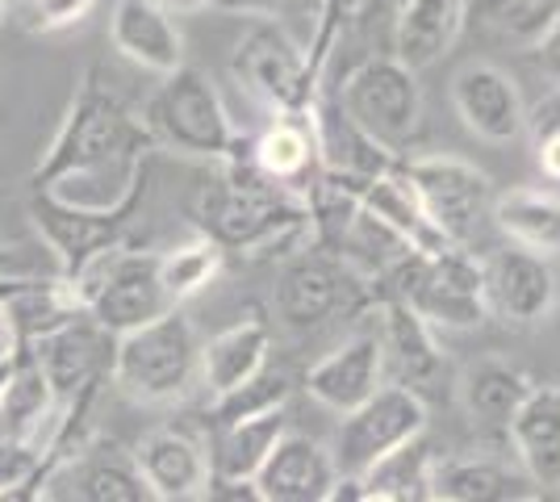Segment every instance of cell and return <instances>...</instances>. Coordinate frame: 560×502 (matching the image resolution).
Segmentation results:
<instances>
[{"instance_id": "1", "label": "cell", "mask_w": 560, "mask_h": 502, "mask_svg": "<svg viewBox=\"0 0 560 502\" xmlns=\"http://www.w3.org/2000/svg\"><path fill=\"white\" fill-rule=\"evenodd\" d=\"M151 151L147 121L117 96L105 68L89 63L30 185L89 210H117L142 197Z\"/></svg>"}, {"instance_id": "2", "label": "cell", "mask_w": 560, "mask_h": 502, "mask_svg": "<svg viewBox=\"0 0 560 502\" xmlns=\"http://www.w3.org/2000/svg\"><path fill=\"white\" fill-rule=\"evenodd\" d=\"M218 164V176L197 189L192 218L201 235L222 243V252L234 247L247 256H280L314 231L305 197H293V189L264 176L252 155L234 151Z\"/></svg>"}, {"instance_id": "3", "label": "cell", "mask_w": 560, "mask_h": 502, "mask_svg": "<svg viewBox=\"0 0 560 502\" xmlns=\"http://www.w3.org/2000/svg\"><path fill=\"white\" fill-rule=\"evenodd\" d=\"M109 377L130 402L142 407H164L185 398L201 377V343L185 311L172 306L135 331L117 335Z\"/></svg>"}, {"instance_id": "4", "label": "cell", "mask_w": 560, "mask_h": 502, "mask_svg": "<svg viewBox=\"0 0 560 502\" xmlns=\"http://www.w3.org/2000/svg\"><path fill=\"white\" fill-rule=\"evenodd\" d=\"M381 281L389 285V297L419 311L431 327L465 331V327L486 323L490 314L486 272L456 243L440 252H406L394 268L381 272Z\"/></svg>"}, {"instance_id": "5", "label": "cell", "mask_w": 560, "mask_h": 502, "mask_svg": "<svg viewBox=\"0 0 560 502\" xmlns=\"http://www.w3.org/2000/svg\"><path fill=\"white\" fill-rule=\"evenodd\" d=\"M71 289H75L80 306L114 335L135 331L142 323L172 311V297L160 281V256L139 252L130 240L96 252L93 260L71 277Z\"/></svg>"}, {"instance_id": "6", "label": "cell", "mask_w": 560, "mask_h": 502, "mask_svg": "<svg viewBox=\"0 0 560 502\" xmlns=\"http://www.w3.org/2000/svg\"><path fill=\"white\" fill-rule=\"evenodd\" d=\"M142 121H147L155 147L167 143L185 151V155H197V160L218 164V160L238 151L231 114H226L222 96L213 89V80L197 68H188V63L164 75V84L151 96Z\"/></svg>"}, {"instance_id": "7", "label": "cell", "mask_w": 560, "mask_h": 502, "mask_svg": "<svg viewBox=\"0 0 560 502\" xmlns=\"http://www.w3.org/2000/svg\"><path fill=\"white\" fill-rule=\"evenodd\" d=\"M373 143L385 151H401L419 135L422 121V89L415 68H406L397 55H369L348 72L343 89L335 96Z\"/></svg>"}, {"instance_id": "8", "label": "cell", "mask_w": 560, "mask_h": 502, "mask_svg": "<svg viewBox=\"0 0 560 502\" xmlns=\"http://www.w3.org/2000/svg\"><path fill=\"white\" fill-rule=\"evenodd\" d=\"M135 214H139V201L117 206V210H89V206L63 201L47 189L30 192V222H34L43 247L50 252L55 272L68 281L93 260L96 252L130 240V218Z\"/></svg>"}, {"instance_id": "9", "label": "cell", "mask_w": 560, "mask_h": 502, "mask_svg": "<svg viewBox=\"0 0 560 502\" xmlns=\"http://www.w3.org/2000/svg\"><path fill=\"white\" fill-rule=\"evenodd\" d=\"M339 435H335V469L339 474H364L385 453L401 448L427 431V402L406 385H381L373 398H364L355 410L339 415Z\"/></svg>"}, {"instance_id": "10", "label": "cell", "mask_w": 560, "mask_h": 502, "mask_svg": "<svg viewBox=\"0 0 560 502\" xmlns=\"http://www.w3.org/2000/svg\"><path fill=\"white\" fill-rule=\"evenodd\" d=\"M401 172L419 192L431 226L447 243L465 247L468 235L477 231V222L490 214V176L465 160H456V155H419V160H406Z\"/></svg>"}, {"instance_id": "11", "label": "cell", "mask_w": 560, "mask_h": 502, "mask_svg": "<svg viewBox=\"0 0 560 502\" xmlns=\"http://www.w3.org/2000/svg\"><path fill=\"white\" fill-rule=\"evenodd\" d=\"M34 499L147 502L151 490L135 465V453H121L114 440H84L38 474Z\"/></svg>"}, {"instance_id": "12", "label": "cell", "mask_w": 560, "mask_h": 502, "mask_svg": "<svg viewBox=\"0 0 560 502\" xmlns=\"http://www.w3.org/2000/svg\"><path fill=\"white\" fill-rule=\"evenodd\" d=\"M234 75L280 114H305L314 101V68L277 22H256L238 38Z\"/></svg>"}, {"instance_id": "13", "label": "cell", "mask_w": 560, "mask_h": 502, "mask_svg": "<svg viewBox=\"0 0 560 502\" xmlns=\"http://www.w3.org/2000/svg\"><path fill=\"white\" fill-rule=\"evenodd\" d=\"M114 343H117L114 331H105L93 314L80 311L75 318L59 323L55 331L30 339L25 352L38 360V369L47 373L55 398L68 402V398H75L84 385L105 382V377H109Z\"/></svg>"}, {"instance_id": "14", "label": "cell", "mask_w": 560, "mask_h": 502, "mask_svg": "<svg viewBox=\"0 0 560 502\" xmlns=\"http://www.w3.org/2000/svg\"><path fill=\"white\" fill-rule=\"evenodd\" d=\"M452 105L468 130L486 143H514L532 126L518 84L493 63H468L452 75Z\"/></svg>"}, {"instance_id": "15", "label": "cell", "mask_w": 560, "mask_h": 502, "mask_svg": "<svg viewBox=\"0 0 560 502\" xmlns=\"http://www.w3.org/2000/svg\"><path fill=\"white\" fill-rule=\"evenodd\" d=\"M305 394L314 402H323L335 415H348L364 398H373L385 385V343H381V327L376 331H360L343 339L330 357L305 369Z\"/></svg>"}, {"instance_id": "16", "label": "cell", "mask_w": 560, "mask_h": 502, "mask_svg": "<svg viewBox=\"0 0 560 502\" xmlns=\"http://www.w3.org/2000/svg\"><path fill=\"white\" fill-rule=\"evenodd\" d=\"M481 272H486V297L506 323L532 327L557 306V272L532 247L511 243V247L493 252L490 260L481 264Z\"/></svg>"}, {"instance_id": "17", "label": "cell", "mask_w": 560, "mask_h": 502, "mask_svg": "<svg viewBox=\"0 0 560 502\" xmlns=\"http://www.w3.org/2000/svg\"><path fill=\"white\" fill-rule=\"evenodd\" d=\"M135 465L160 502L206 499L210 486V453L201 440H192L180 428H155L135 444Z\"/></svg>"}, {"instance_id": "18", "label": "cell", "mask_w": 560, "mask_h": 502, "mask_svg": "<svg viewBox=\"0 0 560 502\" xmlns=\"http://www.w3.org/2000/svg\"><path fill=\"white\" fill-rule=\"evenodd\" d=\"M335 478H339L335 456L318 440L284 431L252 481L259 502H327Z\"/></svg>"}, {"instance_id": "19", "label": "cell", "mask_w": 560, "mask_h": 502, "mask_svg": "<svg viewBox=\"0 0 560 502\" xmlns=\"http://www.w3.org/2000/svg\"><path fill=\"white\" fill-rule=\"evenodd\" d=\"M343 297H348V264L302 252L280 272L277 314L289 331H314L343 306Z\"/></svg>"}, {"instance_id": "20", "label": "cell", "mask_w": 560, "mask_h": 502, "mask_svg": "<svg viewBox=\"0 0 560 502\" xmlns=\"http://www.w3.org/2000/svg\"><path fill=\"white\" fill-rule=\"evenodd\" d=\"M109 43L147 72L167 75L185 63V38L160 0H117L109 13Z\"/></svg>"}, {"instance_id": "21", "label": "cell", "mask_w": 560, "mask_h": 502, "mask_svg": "<svg viewBox=\"0 0 560 502\" xmlns=\"http://www.w3.org/2000/svg\"><path fill=\"white\" fill-rule=\"evenodd\" d=\"M506 435L523 474L539 490H560V382L532 385L523 407L514 410Z\"/></svg>"}, {"instance_id": "22", "label": "cell", "mask_w": 560, "mask_h": 502, "mask_svg": "<svg viewBox=\"0 0 560 502\" xmlns=\"http://www.w3.org/2000/svg\"><path fill=\"white\" fill-rule=\"evenodd\" d=\"M381 343H385V360H394L397 385L415 389L419 398L440 385L444 352L435 343V327L419 311H410L397 297H385L381 302Z\"/></svg>"}, {"instance_id": "23", "label": "cell", "mask_w": 560, "mask_h": 502, "mask_svg": "<svg viewBox=\"0 0 560 502\" xmlns=\"http://www.w3.org/2000/svg\"><path fill=\"white\" fill-rule=\"evenodd\" d=\"M59 407H63V402L55 398L47 373H43L38 360L22 348V357L0 373V440L43 444V431L55 423Z\"/></svg>"}, {"instance_id": "24", "label": "cell", "mask_w": 560, "mask_h": 502, "mask_svg": "<svg viewBox=\"0 0 560 502\" xmlns=\"http://www.w3.org/2000/svg\"><path fill=\"white\" fill-rule=\"evenodd\" d=\"M310 135H314V155L327 172L339 176H376L397 164L394 151L373 143L355 121L343 114L339 101H310Z\"/></svg>"}, {"instance_id": "25", "label": "cell", "mask_w": 560, "mask_h": 502, "mask_svg": "<svg viewBox=\"0 0 560 502\" xmlns=\"http://www.w3.org/2000/svg\"><path fill=\"white\" fill-rule=\"evenodd\" d=\"M468 22V0H401L394 25V55L406 68H431Z\"/></svg>"}, {"instance_id": "26", "label": "cell", "mask_w": 560, "mask_h": 502, "mask_svg": "<svg viewBox=\"0 0 560 502\" xmlns=\"http://www.w3.org/2000/svg\"><path fill=\"white\" fill-rule=\"evenodd\" d=\"M272 348V327L259 311H247L226 331H218L210 343H201V382L210 394H226L243 385L252 373L268 364Z\"/></svg>"}, {"instance_id": "27", "label": "cell", "mask_w": 560, "mask_h": 502, "mask_svg": "<svg viewBox=\"0 0 560 502\" xmlns=\"http://www.w3.org/2000/svg\"><path fill=\"white\" fill-rule=\"evenodd\" d=\"M284 431H289L284 407L252 415V419H234V423H218L210 448H206L210 453V478L252 481Z\"/></svg>"}, {"instance_id": "28", "label": "cell", "mask_w": 560, "mask_h": 502, "mask_svg": "<svg viewBox=\"0 0 560 502\" xmlns=\"http://www.w3.org/2000/svg\"><path fill=\"white\" fill-rule=\"evenodd\" d=\"M84 311L75 289L68 277H43V272H30V277H9V289L0 297V314L13 323V331L22 335V343L38 339V335L55 331L59 323H68Z\"/></svg>"}, {"instance_id": "29", "label": "cell", "mask_w": 560, "mask_h": 502, "mask_svg": "<svg viewBox=\"0 0 560 502\" xmlns=\"http://www.w3.org/2000/svg\"><path fill=\"white\" fill-rule=\"evenodd\" d=\"M532 385L536 382L506 360H477L460 377V402H465V415L481 431H502L506 435L514 410L523 407Z\"/></svg>"}, {"instance_id": "30", "label": "cell", "mask_w": 560, "mask_h": 502, "mask_svg": "<svg viewBox=\"0 0 560 502\" xmlns=\"http://www.w3.org/2000/svg\"><path fill=\"white\" fill-rule=\"evenodd\" d=\"M493 226L518 247H532L539 256L560 252V197L536 189H506L493 192L490 201Z\"/></svg>"}, {"instance_id": "31", "label": "cell", "mask_w": 560, "mask_h": 502, "mask_svg": "<svg viewBox=\"0 0 560 502\" xmlns=\"http://www.w3.org/2000/svg\"><path fill=\"white\" fill-rule=\"evenodd\" d=\"M431 465H435V456L427 453V440H422V435L406 440L401 448L385 453L376 465H369V469L360 474V478H364V502L431 499Z\"/></svg>"}, {"instance_id": "32", "label": "cell", "mask_w": 560, "mask_h": 502, "mask_svg": "<svg viewBox=\"0 0 560 502\" xmlns=\"http://www.w3.org/2000/svg\"><path fill=\"white\" fill-rule=\"evenodd\" d=\"M298 118H302V114L277 118L259 135V143L252 147V164H256L264 176H272L277 185H284V189H293L305 172H310V164H314V135H310V126H302Z\"/></svg>"}, {"instance_id": "33", "label": "cell", "mask_w": 560, "mask_h": 502, "mask_svg": "<svg viewBox=\"0 0 560 502\" xmlns=\"http://www.w3.org/2000/svg\"><path fill=\"white\" fill-rule=\"evenodd\" d=\"M514 478L498 460H435L431 465V499L444 502H498L511 499Z\"/></svg>"}, {"instance_id": "34", "label": "cell", "mask_w": 560, "mask_h": 502, "mask_svg": "<svg viewBox=\"0 0 560 502\" xmlns=\"http://www.w3.org/2000/svg\"><path fill=\"white\" fill-rule=\"evenodd\" d=\"M560 13V0H468V17L502 43L536 47L544 30Z\"/></svg>"}, {"instance_id": "35", "label": "cell", "mask_w": 560, "mask_h": 502, "mask_svg": "<svg viewBox=\"0 0 560 502\" xmlns=\"http://www.w3.org/2000/svg\"><path fill=\"white\" fill-rule=\"evenodd\" d=\"M222 243H213L210 235H197V240L180 243L160 256V281H164L172 306H185L188 297H197L201 289L210 285L222 268Z\"/></svg>"}, {"instance_id": "36", "label": "cell", "mask_w": 560, "mask_h": 502, "mask_svg": "<svg viewBox=\"0 0 560 502\" xmlns=\"http://www.w3.org/2000/svg\"><path fill=\"white\" fill-rule=\"evenodd\" d=\"M293 394V382L284 369H259L252 373L243 385H234L226 394H213V407H210V423H234V419H252V415H264V410H277L289 402Z\"/></svg>"}, {"instance_id": "37", "label": "cell", "mask_w": 560, "mask_h": 502, "mask_svg": "<svg viewBox=\"0 0 560 502\" xmlns=\"http://www.w3.org/2000/svg\"><path fill=\"white\" fill-rule=\"evenodd\" d=\"M93 9H96V0H30L25 25H30V30H43V34H55V30L80 25Z\"/></svg>"}, {"instance_id": "38", "label": "cell", "mask_w": 560, "mask_h": 502, "mask_svg": "<svg viewBox=\"0 0 560 502\" xmlns=\"http://www.w3.org/2000/svg\"><path fill=\"white\" fill-rule=\"evenodd\" d=\"M548 118H552V109H548ZM536 164L539 172L560 185V118H552L548 126L539 121V135H536Z\"/></svg>"}, {"instance_id": "39", "label": "cell", "mask_w": 560, "mask_h": 502, "mask_svg": "<svg viewBox=\"0 0 560 502\" xmlns=\"http://www.w3.org/2000/svg\"><path fill=\"white\" fill-rule=\"evenodd\" d=\"M532 50H536L539 72L548 75V80H560V13L552 17V25L544 30V38Z\"/></svg>"}, {"instance_id": "40", "label": "cell", "mask_w": 560, "mask_h": 502, "mask_svg": "<svg viewBox=\"0 0 560 502\" xmlns=\"http://www.w3.org/2000/svg\"><path fill=\"white\" fill-rule=\"evenodd\" d=\"M22 335L13 331V323H9V318H4V314H0V373H4V369H9V364H13V360L22 357Z\"/></svg>"}, {"instance_id": "41", "label": "cell", "mask_w": 560, "mask_h": 502, "mask_svg": "<svg viewBox=\"0 0 560 502\" xmlns=\"http://www.w3.org/2000/svg\"><path fill=\"white\" fill-rule=\"evenodd\" d=\"M172 13H192V9H206V4H222V0H160Z\"/></svg>"}, {"instance_id": "42", "label": "cell", "mask_w": 560, "mask_h": 502, "mask_svg": "<svg viewBox=\"0 0 560 502\" xmlns=\"http://www.w3.org/2000/svg\"><path fill=\"white\" fill-rule=\"evenodd\" d=\"M9 4H13V0H0V25L9 22Z\"/></svg>"}, {"instance_id": "43", "label": "cell", "mask_w": 560, "mask_h": 502, "mask_svg": "<svg viewBox=\"0 0 560 502\" xmlns=\"http://www.w3.org/2000/svg\"><path fill=\"white\" fill-rule=\"evenodd\" d=\"M4 289H9V277H0V297H4Z\"/></svg>"}, {"instance_id": "44", "label": "cell", "mask_w": 560, "mask_h": 502, "mask_svg": "<svg viewBox=\"0 0 560 502\" xmlns=\"http://www.w3.org/2000/svg\"><path fill=\"white\" fill-rule=\"evenodd\" d=\"M397 4H401V0H397Z\"/></svg>"}]
</instances>
